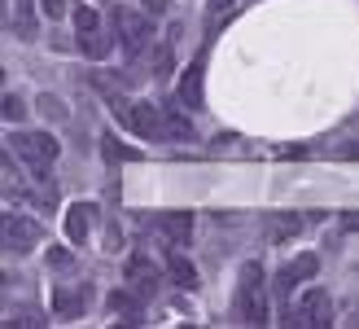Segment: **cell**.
I'll list each match as a JSON object with an SVG mask.
<instances>
[{
	"label": "cell",
	"instance_id": "cell-14",
	"mask_svg": "<svg viewBox=\"0 0 359 329\" xmlns=\"http://www.w3.org/2000/svg\"><path fill=\"white\" fill-rule=\"evenodd\" d=\"M136 295H140V290H136ZM136 295H128V290H114V295H110V312H118L123 325H136L140 321V299Z\"/></svg>",
	"mask_w": 359,
	"mask_h": 329
},
{
	"label": "cell",
	"instance_id": "cell-8",
	"mask_svg": "<svg viewBox=\"0 0 359 329\" xmlns=\"http://www.w3.org/2000/svg\"><path fill=\"white\" fill-rule=\"evenodd\" d=\"M149 228L163 237L167 246H184L189 233H193V215H184V211H167V215H154Z\"/></svg>",
	"mask_w": 359,
	"mask_h": 329
},
{
	"label": "cell",
	"instance_id": "cell-4",
	"mask_svg": "<svg viewBox=\"0 0 359 329\" xmlns=\"http://www.w3.org/2000/svg\"><path fill=\"white\" fill-rule=\"evenodd\" d=\"M329 316H333L329 295H325V290H307V295L298 299V307H294L290 316H285V325H298V329H320V325H329Z\"/></svg>",
	"mask_w": 359,
	"mask_h": 329
},
{
	"label": "cell",
	"instance_id": "cell-19",
	"mask_svg": "<svg viewBox=\"0 0 359 329\" xmlns=\"http://www.w3.org/2000/svg\"><path fill=\"white\" fill-rule=\"evenodd\" d=\"M167 123H171V141H189L193 136V123L180 115V110H167Z\"/></svg>",
	"mask_w": 359,
	"mask_h": 329
},
{
	"label": "cell",
	"instance_id": "cell-20",
	"mask_svg": "<svg viewBox=\"0 0 359 329\" xmlns=\"http://www.w3.org/2000/svg\"><path fill=\"white\" fill-rule=\"evenodd\" d=\"M75 27H79V35H83V31H97V9L79 5V9H75Z\"/></svg>",
	"mask_w": 359,
	"mask_h": 329
},
{
	"label": "cell",
	"instance_id": "cell-28",
	"mask_svg": "<svg viewBox=\"0 0 359 329\" xmlns=\"http://www.w3.org/2000/svg\"><path fill=\"white\" fill-rule=\"evenodd\" d=\"M210 9L219 13V9H232V0H210Z\"/></svg>",
	"mask_w": 359,
	"mask_h": 329
},
{
	"label": "cell",
	"instance_id": "cell-21",
	"mask_svg": "<svg viewBox=\"0 0 359 329\" xmlns=\"http://www.w3.org/2000/svg\"><path fill=\"white\" fill-rule=\"evenodd\" d=\"M22 115H27V101L18 97V93H5V119H13V123H18Z\"/></svg>",
	"mask_w": 359,
	"mask_h": 329
},
{
	"label": "cell",
	"instance_id": "cell-12",
	"mask_svg": "<svg viewBox=\"0 0 359 329\" xmlns=\"http://www.w3.org/2000/svg\"><path fill=\"white\" fill-rule=\"evenodd\" d=\"M93 215H97V207H70L66 211V237H70V242H88V233H93Z\"/></svg>",
	"mask_w": 359,
	"mask_h": 329
},
{
	"label": "cell",
	"instance_id": "cell-17",
	"mask_svg": "<svg viewBox=\"0 0 359 329\" xmlns=\"http://www.w3.org/2000/svg\"><path fill=\"white\" fill-rule=\"evenodd\" d=\"M101 145H105L101 154L110 158V162H136V158H140V150H132V145H123V141H114V136H105Z\"/></svg>",
	"mask_w": 359,
	"mask_h": 329
},
{
	"label": "cell",
	"instance_id": "cell-5",
	"mask_svg": "<svg viewBox=\"0 0 359 329\" xmlns=\"http://www.w3.org/2000/svg\"><path fill=\"white\" fill-rule=\"evenodd\" d=\"M40 237H44L40 219H31V215H9V219H5V250H9V254L35 250V246H40Z\"/></svg>",
	"mask_w": 359,
	"mask_h": 329
},
{
	"label": "cell",
	"instance_id": "cell-16",
	"mask_svg": "<svg viewBox=\"0 0 359 329\" xmlns=\"http://www.w3.org/2000/svg\"><path fill=\"white\" fill-rule=\"evenodd\" d=\"M79 49L88 53V58H110V49H114V44L105 40L101 31H83V35H79Z\"/></svg>",
	"mask_w": 359,
	"mask_h": 329
},
{
	"label": "cell",
	"instance_id": "cell-1",
	"mask_svg": "<svg viewBox=\"0 0 359 329\" xmlns=\"http://www.w3.org/2000/svg\"><path fill=\"white\" fill-rule=\"evenodd\" d=\"M232 316L241 325H267V299H263V268L241 264L237 277V299H232Z\"/></svg>",
	"mask_w": 359,
	"mask_h": 329
},
{
	"label": "cell",
	"instance_id": "cell-3",
	"mask_svg": "<svg viewBox=\"0 0 359 329\" xmlns=\"http://www.w3.org/2000/svg\"><path fill=\"white\" fill-rule=\"evenodd\" d=\"M9 145H13V154H18V158H27L35 172H44L48 162L57 158V141L44 136V132H13Z\"/></svg>",
	"mask_w": 359,
	"mask_h": 329
},
{
	"label": "cell",
	"instance_id": "cell-26",
	"mask_svg": "<svg viewBox=\"0 0 359 329\" xmlns=\"http://www.w3.org/2000/svg\"><path fill=\"white\" fill-rule=\"evenodd\" d=\"M44 13L48 18H62L66 13V0H44Z\"/></svg>",
	"mask_w": 359,
	"mask_h": 329
},
{
	"label": "cell",
	"instance_id": "cell-27",
	"mask_svg": "<svg viewBox=\"0 0 359 329\" xmlns=\"http://www.w3.org/2000/svg\"><path fill=\"white\" fill-rule=\"evenodd\" d=\"M48 264H53V268H66V264H70V254H66V250H53V254H48Z\"/></svg>",
	"mask_w": 359,
	"mask_h": 329
},
{
	"label": "cell",
	"instance_id": "cell-24",
	"mask_svg": "<svg viewBox=\"0 0 359 329\" xmlns=\"http://www.w3.org/2000/svg\"><path fill=\"white\" fill-rule=\"evenodd\" d=\"M5 325H13V329H22V325H44V321L35 316V312H13V316H9Z\"/></svg>",
	"mask_w": 359,
	"mask_h": 329
},
{
	"label": "cell",
	"instance_id": "cell-23",
	"mask_svg": "<svg viewBox=\"0 0 359 329\" xmlns=\"http://www.w3.org/2000/svg\"><path fill=\"white\" fill-rule=\"evenodd\" d=\"M154 70H158V75H171V49L167 44L154 53Z\"/></svg>",
	"mask_w": 359,
	"mask_h": 329
},
{
	"label": "cell",
	"instance_id": "cell-9",
	"mask_svg": "<svg viewBox=\"0 0 359 329\" xmlns=\"http://www.w3.org/2000/svg\"><path fill=\"white\" fill-rule=\"evenodd\" d=\"M88 303H93L88 285H57V290H53V312H57L62 321L83 316V312H88Z\"/></svg>",
	"mask_w": 359,
	"mask_h": 329
},
{
	"label": "cell",
	"instance_id": "cell-22",
	"mask_svg": "<svg viewBox=\"0 0 359 329\" xmlns=\"http://www.w3.org/2000/svg\"><path fill=\"white\" fill-rule=\"evenodd\" d=\"M40 110H48V119H53V123H66V105H62L57 97H44Z\"/></svg>",
	"mask_w": 359,
	"mask_h": 329
},
{
	"label": "cell",
	"instance_id": "cell-7",
	"mask_svg": "<svg viewBox=\"0 0 359 329\" xmlns=\"http://www.w3.org/2000/svg\"><path fill=\"white\" fill-rule=\"evenodd\" d=\"M114 27L123 35V49L128 53H140L145 49V40H154V27H149V13H128V9H114Z\"/></svg>",
	"mask_w": 359,
	"mask_h": 329
},
{
	"label": "cell",
	"instance_id": "cell-10",
	"mask_svg": "<svg viewBox=\"0 0 359 329\" xmlns=\"http://www.w3.org/2000/svg\"><path fill=\"white\" fill-rule=\"evenodd\" d=\"M202 70H206V49L189 62L184 79H180V101H184L189 110H202V101H206V93H202Z\"/></svg>",
	"mask_w": 359,
	"mask_h": 329
},
{
	"label": "cell",
	"instance_id": "cell-25",
	"mask_svg": "<svg viewBox=\"0 0 359 329\" xmlns=\"http://www.w3.org/2000/svg\"><path fill=\"white\" fill-rule=\"evenodd\" d=\"M167 5H171V0H140V9H145L149 18H158V13H167Z\"/></svg>",
	"mask_w": 359,
	"mask_h": 329
},
{
	"label": "cell",
	"instance_id": "cell-13",
	"mask_svg": "<svg viewBox=\"0 0 359 329\" xmlns=\"http://www.w3.org/2000/svg\"><path fill=\"white\" fill-rule=\"evenodd\" d=\"M298 228H302L298 215H267V224H263L267 242H290V237H298Z\"/></svg>",
	"mask_w": 359,
	"mask_h": 329
},
{
	"label": "cell",
	"instance_id": "cell-6",
	"mask_svg": "<svg viewBox=\"0 0 359 329\" xmlns=\"http://www.w3.org/2000/svg\"><path fill=\"white\" fill-rule=\"evenodd\" d=\"M316 272H320V254H311V250H307V254H298L290 268H280V272H276V295L285 299V316H290V290L302 285V281H311Z\"/></svg>",
	"mask_w": 359,
	"mask_h": 329
},
{
	"label": "cell",
	"instance_id": "cell-18",
	"mask_svg": "<svg viewBox=\"0 0 359 329\" xmlns=\"http://www.w3.org/2000/svg\"><path fill=\"white\" fill-rule=\"evenodd\" d=\"M171 277L184 285V290H197V272H193L189 259H180V254H171Z\"/></svg>",
	"mask_w": 359,
	"mask_h": 329
},
{
	"label": "cell",
	"instance_id": "cell-2",
	"mask_svg": "<svg viewBox=\"0 0 359 329\" xmlns=\"http://www.w3.org/2000/svg\"><path fill=\"white\" fill-rule=\"evenodd\" d=\"M123 115H128V123H132L136 136H145V141H171L167 110H158V105H149V101H136V105L123 110Z\"/></svg>",
	"mask_w": 359,
	"mask_h": 329
},
{
	"label": "cell",
	"instance_id": "cell-11",
	"mask_svg": "<svg viewBox=\"0 0 359 329\" xmlns=\"http://www.w3.org/2000/svg\"><path fill=\"white\" fill-rule=\"evenodd\" d=\"M128 281L140 290V295H154V290H158V281H163V277H158V268L145 259V254H132V264H128Z\"/></svg>",
	"mask_w": 359,
	"mask_h": 329
},
{
	"label": "cell",
	"instance_id": "cell-15",
	"mask_svg": "<svg viewBox=\"0 0 359 329\" xmlns=\"http://www.w3.org/2000/svg\"><path fill=\"white\" fill-rule=\"evenodd\" d=\"M13 35L18 40H35V5L31 0H13Z\"/></svg>",
	"mask_w": 359,
	"mask_h": 329
}]
</instances>
